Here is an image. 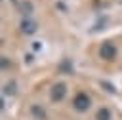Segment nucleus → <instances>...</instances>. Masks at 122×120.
<instances>
[{
	"instance_id": "1",
	"label": "nucleus",
	"mask_w": 122,
	"mask_h": 120,
	"mask_svg": "<svg viewBox=\"0 0 122 120\" xmlns=\"http://www.w3.org/2000/svg\"><path fill=\"white\" fill-rule=\"evenodd\" d=\"M90 107H92L90 95L84 93V91H78V93L74 95V99H72V109H74L76 112H88Z\"/></svg>"
},
{
	"instance_id": "2",
	"label": "nucleus",
	"mask_w": 122,
	"mask_h": 120,
	"mask_svg": "<svg viewBox=\"0 0 122 120\" xmlns=\"http://www.w3.org/2000/svg\"><path fill=\"white\" fill-rule=\"evenodd\" d=\"M116 53H118V50H116V46H114L111 40H105V42L99 46V57H101L103 61H114V59H116Z\"/></svg>"
},
{
	"instance_id": "3",
	"label": "nucleus",
	"mask_w": 122,
	"mask_h": 120,
	"mask_svg": "<svg viewBox=\"0 0 122 120\" xmlns=\"http://www.w3.org/2000/svg\"><path fill=\"white\" fill-rule=\"evenodd\" d=\"M65 95H67V84L57 82V84L51 86V90H50V97H51V101H63Z\"/></svg>"
},
{
	"instance_id": "4",
	"label": "nucleus",
	"mask_w": 122,
	"mask_h": 120,
	"mask_svg": "<svg viewBox=\"0 0 122 120\" xmlns=\"http://www.w3.org/2000/svg\"><path fill=\"white\" fill-rule=\"evenodd\" d=\"M19 29H21V32L23 34H34L36 30H38V23L36 21H32L30 17H23V21L19 23Z\"/></svg>"
},
{
	"instance_id": "5",
	"label": "nucleus",
	"mask_w": 122,
	"mask_h": 120,
	"mask_svg": "<svg viewBox=\"0 0 122 120\" xmlns=\"http://www.w3.org/2000/svg\"><path fill=\"white\" fill-rule=\"evenodd\" d=\"M29 112H30V116H32L34 120H48V112H46V109H44L42 105H38V103H32L30 109H29Z\"/></svg>"
},
{
	"instance_id": "6",
	"label": "nucleus",
	"mask_w": 122,
	"mask_h": 120,
	"mask_svg": "<svg viewBox=\"0 0 122 120\" xmlns=\"http://www.w3.org/2000/svg\"><path fill=\"white\" fill-rule=\"evenodd\" d=\"M17 10H19V13H21L23 17H30L32 11H34V6H32L30 0H21V2L17 4Z\"/></svg>"
},
{
	"instance_id": "7",
	"label": "nucleus",
	"mask_w": 122,
	"mask_h": 120,
	"mask_svg": "<svg viewBox=\"0 0 122 120\" xmlns=\"http://www.w3.org/2000/svg\"><path fill=\"white\" fill-rule=\"evenodd\" d=\"M111 118H112V114H111V110H109L107 107L97 109V112H95V120H111Z\"/></svg>"
},
{
	"instance_id": "8",
	"label": "nucleus",
	"mask_w": 122,
	"mask_h": 120,
	"mask_svg": "<svg viewBox=\"0 0 122 120\" xmlns=\"http://www.w3.org/2000/svg\"><path fill=\"white\" fill-rule=\"evenodd\" d=\"M17 93V84L15 82H8V84H4V95H15Z\"/></svg>"
},
{
	"instance_id": "9",
	"label": "nucleus",
	"mask_w": 122,
	"mask_h": 120,
	"mask_svg": "<svg viewBox=\"0 0 122 120\" xmlns=\"http://www.w3.org/2000/svg\"><path fill=\"white\" fill-rule=\"evenodd\" d=\"M10 67V61H8V57H2V69H8Z\"/></svg>"
},
{
	"instance_id": "10",
	"label": "nucleus",
	"mask_w": 122,
	"mask_h": 120,
	"mask_svg": "<svg viewBox=\"0 0 122 120\" xmlns=\"http://www.w3.org/2000/svg\"><path fill=\"white\" fill-rule=\"evenodd\" d=\"M32 50L38 51V50H40V42H32Z\"/></svg>"
}]
</instances>
